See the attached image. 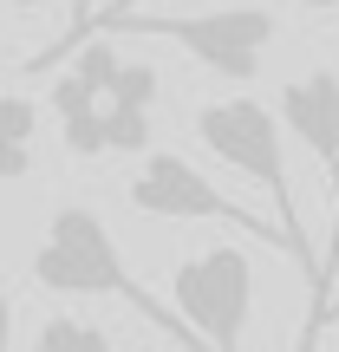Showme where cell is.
I'll list each match as a JSON object with an SVG mask.
<instances>
[{
  "mask_svg": "<svg viewBox=\"0 0 339 352\" xmlns=\"http://www.w3.org/2000/svg\"><path fill=\"white\" fill-rule=\"evenodd\" d=\"M33 131H39V104L26 91H0V183L33 176Z\"/></svg>",
  "mask_w": 339,
  "mask_h": 352,
  "instance_id": "ba28073f",
  "label": "cell"
},
{
  "mask_svg": "<svg viewBox=\"0 0 339 352\" xmlns=\"http://www.w3.org/2000/svg\"><path fill=\"white\" fill-rule=\"evenodd\" d=\"M333 222H339V209H333ZM333 241H339V228H333Z\"/></svg>",
  "mask_w": 339,
  "mask_h": 352,
  "instance_id": "ac0fdd59",
  "label": "cell"
},
{
  "mask_svg": "<svg viewBox=\"0 0 339 352\" xmlns=\"http://www.w3.org/2000/svg\"><path fill=\"white\" fill-rule=\"evenodd\" d=\"M105 151H151V111L105 104Z\"/></svg>",
  "mask_w": 339,
  "mask_h": 352,
  "instance_id": "8fae6325",
  "label": "cell"
},
{
  "mask_svg": "<svg viewBox=\"0 0 339 352\" xmlns=\"http://www.w3.org/2000/svg\"><path fill=\"white\" fill-rule=\"evenodd\" d=\"M52 118H59V138L72 157H105V98L85 85L78 72H59L52 78Z\"/></svg>",
  "mask_w": 339,
  "mask_h": 352,
  "instance_id": "52a82bcc",
  "label": "cell"
},
{
  "mask_svg": "<svg viewBox=\"0 0 339 352\" xmlns=\"http://www.w3.org/2000/svg\"><path fill=\"white\" fill-rule=\"evenodd\" d=\"M274 118H281V131L300 138V151L314 157V164L333 176V189H339V72L314 65V72L287 78Z\"/></svg>",
  "mask_w": 339,
  "mask_h": 352,
  "instance_id": "8992f818",
  "label": "cell"
},
{
  "mask_svg": "<svg viewBox=\"0 0 339 352\" xmlns=\"http://www.w3.org/2000/svg\"><path fill=\"white\" fill-rule=\"evenodd\" d=\"M170 300L176 320L196 333L202 352H241V333H248L254 314V261L235 241H215V248L189 254L170 274Z\"/></svg>",
  "mask_w": 339,
  "mask_h": 352,
  "instance_id": "277c9868",
  "label": "cell"
},
{
  "mask_svg": "<svg viewBox=\"0 0 339 352\" xmlns=\"http://www.w3.org/2000/svg\"><path fill=\"white\" fill-rule=\"evenodd\" d=\"M196 138H202V151H215L228 170H241L248 183L267 189L281 241H287V254L307 267V280H314L320 274V254L307 248L300 215H294V183H287V157H281V118L267 111L261 98H209L196 111Z\"/></svg>",
  "mask_w": 339,
  "mask_h": 352,
  "instance_id": "7a4b0ae2",
  "label": "cell"
},
{
  "mask_svg": "<svg viewBox=\"0 0 339 352\" xmlns=\"http://www.w3.org/2000/svg\"><path fill=\"white\" fill-rule=\"evenodd\" d=\"M333 274H339V241L327 248V261H320V274H314V314H307V340H300V352H314V340H320V327H327V287H333Z\"/></svg>",
  "mask_w": 339,
  "mask_h": 352,
  "instance_id": "7c38bea8",
  "label": "cell"
},
{
  "mask_svg": "<svg viewBox=\"0 0 339 352\" xmlns=\"http://www.w3.org/2000/svg\"><path fill=\"white\" fill-rule=\"evenodd\" d=\"M157 65H144V59H118V72H111V85H105V104H138V111H151L157 104Z\"/></svg>",
  "mask_w": 339,
  "mask_h": 352,
  "instance_id": "30bf717a",
  "label": "cell"
},
{
  "mask_svg": "<svg viewBox=\"0 0 339 352\" xmlns=\"http://www.w3.org/2000/svg\"><path fill=\"white\" fill-rule=\"evenodd\" d=\"M0 352H13V300H7V287H0Z\"/></svg>",
  "mask_w": 339,
  "mask_h": 352,
  "instance_id": "5bb4252c",
  "label": "cell"
},
{
  "mask_svg": "<svg viewBox=\"0 0 339 352\" xmlns=\"http://www.w3.org/2000/svg\"><path fill=\"white\" fill-rule=\"evenodd\" d=\"M33 280L46 294H105V300H124L131 314H144L164 340L202 352L196 333L176 320V307H164L157 294H144L138 280H131V267H124V254H118L111 228L98 222V209H78V202L52 209L46 241H39V254H33Z\"/></svg>",
  "mask_w": 339,
  "mask_h": 352,
  "instance_id": "6da1fadb",
  "label": "cell"
},
{
  "mask_svg": "<svg viewBox=\"0 0 339 352\" xmlns=\"http://www.w3.org/2000/svg\"><path fill=\"white\" fill-rule=\"evenodd\" d=\"M131 209L157 215V222H222V228H241V235L274 241V248H281V235L261 222V215L241 209L235 196H222L209 176H202L196 164H183L176 151H151V157H144V170L131 176ZM281 254H287V248H281Z\"/></svg>",
  "mask_w": 339,
  "mask_h": 352,
  "instance_id": "5b68a950",
  "label": "cell"
},
{
  "mask_svg": "<svg viewBox=\"0 0 339 352\" xmlns=\"http://www.w3.org/2000/svg\"><path fill=\"white\" fill-rule=\"evenodd\" d=\"M85 26H91V0H72V33H65V39H59V46H52V52H39V59H33V65H52V59H65V52H72V39H78V33H85Z\"/></svg>",
  "mask_w": 339,
  "mask_h": 352,
  "instance_id": "4fadbf2b",
  "label": "cell"
},
{
  "mask_svg": "<svg viewBox=\"0 0 339 352\" xmlns=\"http://www.w3.org/2000/svg\"><path fill=\"white\" fill-rule=\"evenodd\" d=\"M320 320H339V307H327V314H320Z\"/></svg>",
  "mask_w": 339,
  "mask_h": 352,
  "instance_id": "e0dca14e",
  "label": "cell"
},
{
  "mask_svg": "<svg viewBox=\"0 0 339 352\" xmlns=\"http://www.w3.org/2000/svg\"><path fill=\"white\" fill-rule=\"evenodd\" d=\"M105 33H144V39H170V46H183L189 59L202 65V72L215 78H235V85H248V78H261V52L274 46L281 20L267 7H228V13H189V20H157V13H105ZM85 26V33H91ZM78 33V39H85Z\"/></svg>",
  "mask_w": 339,
  "mask_h": 352,
  "instance_id": "3957f363",
  "label": "cell"
},
{
  "mask_svg": "<svg viewBox=\"0 0 339 352\" xmlns=\"http://www.w3.org/2000/svg\"><path fill=\"white\" fill-rule=\"evenodd\" d=\"M118 7H131V0H118ZM294 7H314V13H333L339 0H294Z\"/></svg>",
  "mask_w": 339,
  "mask_h": 352,
  "instance_id": "9a60e30c",
  "label": "cell"
},
{
  "mask_svg": "<svg viewBox=\"0 0 339 352\" xmlns=\"http://www.w3.org/2000/svg\"><path fill=\"white\" fill-rule=\"evenodd\" d=\"M33 352H118V340L98 327V320H72V314H52L46 327L33 333Z\"/></svg>",
  "mask_w": 339,
  "mask_h": 352,
  "instance_id": "9c48e42d",
  "label": "cell"
},
{
  "mask_svg": "<svg viewBox=\"0 0 339 352\" xmlns=\"http://www.w3.org/2000/svg\"><path fill=\"white\" fill-rule=\"evenodd\" d=\"M7 7H39V0H7Z\"/></svg>",
  "mask_w": 339,
  "mask_h": 352,
  "instance_id": "2e32d148",
  "label": "cell"
}]
</instances>
